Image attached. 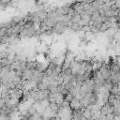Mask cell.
<instances>
[{
    "mask_svg": "<svg viewBox=\"0 0 120 120\" xmlns=\"http://www.w3.org/2000/svg\"><path fill=\"white\" fill-rule=\"evenodd\" d=\"M69 107L72 109V111H78L82 109V104L80 102V99H78L77 98H73V99L69 102Z\"/></svg>",
    "mask_w": 120,
    "mask_h": 120,
    "instance_id": "1",
    "label": "cell"
}]
</instances>
